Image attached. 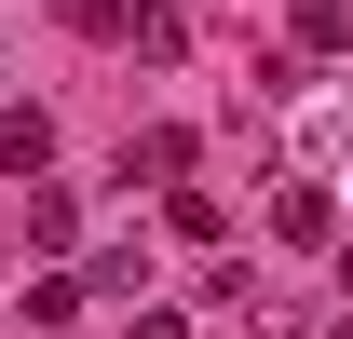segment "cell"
<instances>
[{"label":"cell","mask_w":353,"mask_h":339,"mask_svg":"<svg viewBox=\"0 0 353 339\" xmlns=\"http://www.w3.org/2000/svg\"><path fill=\"white\" fill-rule=\"evenodd\" d=\"M272 245H340V204H326L312 176H285V190H272Z\"/></svg>","instance_id":"cell-1"},{"label":"cell","mask_w":353,"mask_h":339,"mask_svg":"<svg viewBox=\"0 0 353 339\" xmlns=\"http://www.w3.org/2000/svg\"><path fill=\"white\" fill-rule=\"evenodd\" d=\"M54 163V123L41 109H0V176H41Z\"/></svg>","instance_id":"cell-2"},{"label":"cell","mask_w":353,"mask_h":339,"mask_svg":"<svg viewBox=\"0 0 353 339\" xmlns=\"http://www.w3.org/2000/svg\"><path fill=\"white\" fill-rule=\"evenodd\" d=\"M123 176H150V190H176V176H190V136H176V123H163V136H136V150H123Z\"/></svg>","instance_id":"cell-3"},{"label":"cell","mask_w":353,"mask_h":339,"mask_svg":"<svg viewBox=\"0 0 353 339\" xmlns=\"http://www.w3.org/2000/svg\"><path fill=\"white\" fill-rule=\"evenodd\" d=\"M123 41H136V54H150V68H176V54H190V28H176V14H163V0H150V14H136V28H123Z\"/></svg>","instance_id":"cell-4"},{"label":"cell","mask_w":353,"mask_h":339,"mask_svg":"<svg viewBox=\"0 0 353 339\" xmlns=\"http://www.w3.org/2000/svg\"><path fill=\"white\" fill-rule=\"evenodd\" d=\"M285 14H299V41H326V54L353 41V0H285Z\"/></svg>","instance_id":"cell-5"},{"label":"cell","mask_w":353,"mask_h":339,"mask_svg":"<svg viewBox=\"0 0 353 339\" xmlns=\"http://www.w3.org/2000/svg\"><path fill=\"white\" fill-rule=\"evenodd\" d=\"M136 339H190V326H176V312H136Z\"/></svg>","instance_id":"cell-6"},{"label":"cell","mask_w":353,"mask_h":339,"mask_svg":"<svg viewBox=\"0 0 353 339\" xmlns=\"http://www.w3.org/2000/svg\"><path fill=\"white\" fill-rule=\"evenodd\" d=\"M340 298H353V245H340Z\"/></svg>","instance_id":"cell-7"}]
</instances>
